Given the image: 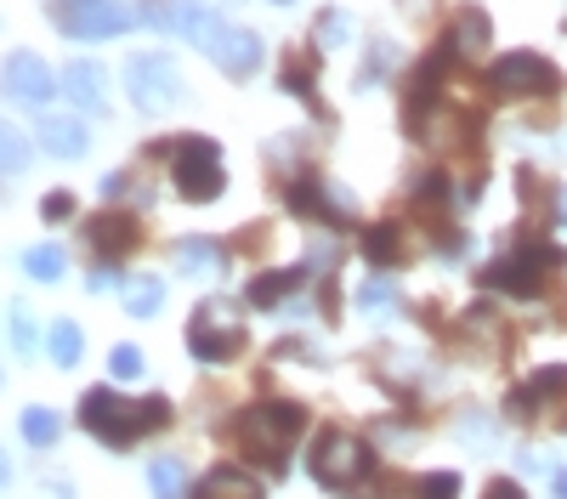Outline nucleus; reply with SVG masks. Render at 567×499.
Returning <instances> with one entry per match:
<instances>
[{
  "label": "nucleus",
  "instance_id": "1",
  "mask_svg": "<svg viewBox=\"0 0 567 499\" xmlns=\"http://www.w3.org/2000/svg\"><path fill=\"white\" fill-rule=\"evenodd\" d=\"M171 420V403L165 397H142V403H125L114 386H91L80 397V426L91 437H103L109 448H131L142 432H159Z\"/></svg>",
  "mask_w": 567,
  "mask_h": 499
},
{
  "label": "nucleus",
  "instance_id": "35",
  "mask_svg": "<svg viewBox=\"0 0 567 499\" xmlns=\"http://www.w3.org/2000/svg\"><path fill=\"white\" fill-rule=\"evenodd\" d=\"M483 499H528V493H523V482H511V477H494Z\"/></svg>",
  "mask_w": 567,
  "mask_h": 499
},
{
  "label": "nucleus",
  "instance_id": "23",
  "mask_svg": "<svg viewBox=\"0 0 567 499\" xmlns=\"http://www.w3.org/2000/svg\"><path fill=\"white\" fill-rule=\"evenodd\" d=\"M23 267L34 272V279H40V284H58V279H63V272H69V256H63L58 245H34V250L23 256Z\"/></svg>",
  "mask_w": 567,
  "mask_h": 499
},
{
  "label": "nucleus",
  "instance_id": "18",
  "mask_svg": "<svg viewBox=\"0 0 567 499\" xmlns=\"http://www.w3.org/2000/svg\"><path fill=\"white\" fill-rule=\"evenodd\" d=\"M363 256H369L374 267H398V261H409V245H403V227H392V221H381V227H369V233H363Z\"/></svg>",
  "mask_w": 567,
  "mask_h": 499
},
{
  "label": "nucleus",
  "instance_id": "2",
  "mask_svg": "<svg viewBox=\"0 0 567 499\" xmlns=\"http://www.w3.org/2000/svg\"><path fill=\"white\" fill-rule=\"evenodd\" d=\"M301 432H307V408L301 403H256V408L239 415V426H233L239 448L250 454V460H261L272 477L290 471V448H296Z\"/></svg>",
  "mask_w": 567,
  "mask_h": 499
},
{
  "label": "nucleus",
  "instance_id": "39",
  "mask_svg": "<svg viewBox=\"0 0 567 499\" xmlns=\"http://www.w3.org/2000/svg\"><path fill=\"white\" fill-rule=\"evenodd\" d=\"M556 210H561V221H567V188H561V199H556Z\"/></svg>",
  "mask_w": 567,
  "mask_h": 499
},
{
  "label": "nucleus",
  "instance_id": "20",
  "mask_svg": "<svg viewBox=\"0 0 567 499\" xmlns=\"http://www.w3.org/2000/svg\"><path fill=\"white\" fill-rule=\"evenodd\" d=\"M301 279H307L301 267H290V272H267V279H256V284H250V306H278V301L290 295Z\"/></svg>",
  "mask_w": 567,
  "mask_h": 499
},
{
  "label": "nucleus",
  "instance_id": "26",
  "mask_svg": "<svg viewBox=\"0 0 567 499\" xmlns=\"http://www.w3.org/2000/svg\"><path fill=\"white\" fill-rule=\"evenodd\" d=\"M29 154H34V148H29V136H23V131H12L7 119H0V170H23V165H29Z\"/></svg>",
  "mask_w": 567,
  "mask_h": 499
},
{
  "label": "nucleus",
  "instance_id": "17",
  "mask_svg": "<svg viewBox=\"0 0 567 499\" xmlns=\"http://www.w3.org/2000/svg\"><path fill=\"white\" fill-rule=\"evenodd\" d=\"M91 233V245H97L103 256H131L136 250V216H120V210H109V216H97L85 227Z\"/></svg>",
  "mask_w": 567,
  "mask_h": 499
},
{
  "label": "nucleus",
  "instance_id": "4",
  "mask_svg": "<svg viewBox=\"0 0 567 499\" xmlns=\"http://www.w3.org/2000/svg\"><path fill=\"white\" fill-rule=\"evenodd\" d=\"M556 267H561V250L528 239V245H516L511 256H499V261L483 272V284L499 290V295H516V301H534V295H545V284L556 279Z\"/></svg>",
  "mask_w": 567,
  "mask_h": 499
},
{
  "label": "nucleus",
  "instance_id": "12",
  "mask_svg": "<svg viewBox=\"0 0 567 499\" xmlns=\"http://www.w3.org/2000/svg\"><path fill=\"white\" fill-rule=\"evenodd\" d=\"M261 34H250V29H221V40H216V52H210V63L227 74V80H250L256 69H261Z\"/></svg>",
  "mask_w": 567,
  "mask_h": 499
},
{
  "label": "nucleus",
  "instance_id": "15",
  "mask_svg": "<svg viewBox=\"0 0 567 499\" xmlns=\"http://www.w3.org/2000/svg\"><path fill=\"white\" fill-rule=\"evenodd\" d=\"M40 148L58 159H80L85 154V125L74 114H40Z\"/></svg>",
  "mask_w": 567,
  "mask_h": 499
},
{
  "label": "nucleus",
  "instance_id": "21",
  "mask_svg": "<svg viewBox=\"0 0 567 499\" xmlns=\"http://www.w3.org/2000/svg\"><path fill=\"white\" fill-rule=\"evenodd\" d=\"M148 488L159 499H187V466L182 460H148Z\"/></svg>",
  "mask_w": 567,
  "mask_h": 499
},
{
  "label": "nucleus",
  "instance_id": "22",
  "mask_svg": "<svg viewBox=\"0 0 567 499\" xmlns=\"http://www.w3.org/2000/svg\"><path fill=\"white\" fill-rule=\"evenodd\" d=\"M165 306V279H136V284H125V312L131 318H154Z\"/></svg>",
  "mask_w": 567,
  "mask_h": 499
},
{
  "label": "nucleus",
  "instance_id": "6",
  "mask_svg": "<svg viewBox=\"0 0 567 499\" xmlns=\"http://www.w3.org/2000/svg\"><path fill=\"white\" fill-rule=\"evenodd\" d=\"M488 91H494V97H505V103H545V97H556V91H561V74L539 52H505L488 69Z\"/></svg>",
  "mask_w": 567,
  "mask_h": 499
},
{
  "label": "nucleus",
  "instance_id": "11",
  "mask_svg": "<svg viewBox=\"0 0 567 499\" xmlns=\"http://www.w3.org/2000/svg\"><path fill=\"white\" fill-rule=\"evenodd\" d=\"M52 91H58V74L45 69V58H34V52H12L7 58V97L18 108H45Z\"/></svg>",
  "mask_w": 567,
  "mask_h": 499
},
{
  "label": "nucleus",
  "instance_id": "38",
  "mask_svg": "<svg viewBox=\"0 0 567 499\" xmlns=\"http://www.w3.org/2000/svg\"><path fill=\"white\" fill-rule=\"evenodd\" d=\"M7 477H12V460H7V454H0V488H7Z\"/></svg>",
  "mask_w": 567,
  "mask_h": 499
},
{
  "label": "nucleus",
  "instance_id": "5",
  "mask_svg": "<svg viewBox=\"0 0 567 499\" xmlns=\"http://www.w3.org/2000/svg\"><path fill=\"white\" fill-rule=\"evenodd\" d=\"M171 176H176L182 199L210 205V199L227 188V165H221V148L210 143V136H176V148H171Z\"/></svg>",
  "mask_w": 567,
  "mask_h": 499
},
{
  "label": "nucleus",
  "instance_id": "42",
  "mask_svg": "<svg viewBox=\"0 0 567 499\" xmlns=\"http://www.w3.org/2000/svg\"><path fill=\"white\" fill-rule=\"evenodd\" d=\"M233 7H239V0H233Z\"/></svg>",
  "mask_w": 567,
  "mask_h": 499
},
{
  "label": "nucleus",
  "instance_id": "14",
  "mask_svg": "<svg viewBox=\"0 0 567 499\" xmlns=\"http://www.w3.org/2000/svg\"><path fill=\"white\" fill-rule=\"evenodd\" d=\"M63 97H69L74 108H85V114H103V108H109V80H103V69H97V63H69V69H63Z\"/></svg>",
  "mask_w": 567,
  "mask_h": 499
},
{
  "label": "nucleus",
  "instance_id": "16",
  "mask_svg": "<svg viewBox=\"0 0 567 499\" xmlns=\"http://www.w3.org/2000/svg\"><path fill=\"white\" fill-rule=\"evenodd\" d=\"M194 499H261V482L239 466H216L210 477H199Z\"/></svg>",
  "mask_w": 567,
  "mask_h": 499
},
{
  "label": "nucleus",
  "instance_id": "37",
  "mask_svg": "<svg viewBox=\"0 0 567 499\" xmlns=\"http://www.w3.org/2000/svg\"><path fill=\"white\" fill-rule=\"evenodd\" d=\"M550 488H556V499H567V471H556V477H550Z\"/></svg>",
  "mask_w": 567,
  "mask_h": 499
},
{
  "label": "nucleus",
  "instance_id": "9",
  "mask_svg": "<svg viewBox=\"0 0 567 499\" xmlns=\"http://www.w3.org/2000/svg\"><path fill=\"white\" fill-rule=\"evenodd\" d=\"M125 91L136 97L142 114H165V108L182 103V74H176V63L159 58V52H136V58L125 63Z\"/></svg>",
  "mask_w": 567,
  "mask_h": 499
},
{
  "label": "nucleus",
  "instance_id": "10",
  "mask_svg": "<svg viewBox=\"0 0 567 499\" xmlns=\"http://www.w3.org/2000/svg\"><path fill=\"white\" fill-rule=\"evenodd\" d=\"M45 18L74 40H109V34H125L142 12L125 7V0H74V7H45Z\"/></svg>",
  "mask_w": 567,
  "mask_h": 499
},
{
  "label": "nucleus",
  "instance_id": "24",
  "mask_svg": "<svg viewBox=\"0 0 567 499\" xmlns=\"http://www.w3.org/2000/svg\"><path fill=\"white\" fill-rule=\"evenodd\" d=\"M80 352H85V335H80V324L58 318V324H52V357H58V370H74V363H80Z\"/></svg>",
  "mask_w": 567,
  "mask_h": 499
},
{
  "label": "nucleus",
  "instance_id": "25",
  "mask_svg": "<svg viewBox=\"0 0 567 499\" xmlns=\"http://www.w3.org/2000/svg\"><path fill=\"white\" fill-rule=\"evenodd\" d=\"M23 437L34 443V448H52L58 443V415H52V408H23Z\"/></svg>",
  "mask_w": 567,
  "mask_h": 499
},
{
  "label": "nucleus",
  "instance_id": "33",
  "mask_svg": "<svg viewBox=\"0 0 567 499\" xmlns=\"http://www.w3.org/2000/svg\"><path fill=\"white\" fill-rule=\"evenodd\" d=\"M12 346H18V352L34 346V330H29V312H23V306H12Z\"/></svg>",
  "mask_w": 567,
  "mask_h": 499
},
{
  "label": "nucleus",
  "instance_id": "29",
  "mask_svg": "<svg viewBox=\"0 0 567 499\" xmlns=\"http://www.w3.org/2000/svg\"><path fill=\"white\" fill-rule=\"evenodd\" d=\"M284 85H290L296 97H312V63L307 58H290V63H284Z\"/></svg>",
  "mask_w": 567,
  "mask_h": 499
},
{
  "label": "nucleus",
  "instance_id": "36",
  "mask_svg": "<svg viewBox=\"0 0 567 499\" xmlns=\"http://www.w3.org/2000/svg\"><path fill=\"white\" fill-rule=\"evenodd\" d=\"M114 284H120V279H114V267H109V261H103V267L85 279V290H91V295H103V290H114Z\"/></svg>",
  "mask_w": 567,
  "mask_h": 499
},
{
  "label": "nucleus",
  "instance_id": "34",
  "mask_svg": "<svg viewBox=\"0 0 567 499\" xmlns=\"http://www.w3.org/2000/svg\"><path fill=\"white\" fill-rule=\"evenodd\" d=\"M318 40H323V45H336V40H347V18H336V12H323V18H318Z\"/></svg>",
  "mask_w": 567,
  "mask_h": 499
},
{
  "label": "nucleus",
  "instance_id": "28",
  "mask_svg": "<svg viewBox=\"0 0 567 499\" xmlns=\"http://www.w3.org/2000/svg\"><path fill=\"white\" fill-rule=\"evenodd\" d=\"M392 301H398V290H392L386 279H369V284L358 290V306H363V312H386Z\"/></svg>",
  "mask_w": 567,
  "mask_h": 499
},
{
  "label": "nucleus",
  "instance_id": "8",
  "mask_svg": "<svg viewBox=\"0 0 567 499\" xmlns=\"http://www.w3.org/2000/svg\"><path fill=\"white\" fill-rule=\"evenodd\" d=\"M142 18H148L154 29H165V34H176V40H194V52H216V40L227 29L216 18V7H205V0H148Z\"/></svg>",
  "mask_w": 567,
  "mask_h": 499
},
{
  "label": "nucleus",
  "instance_id": "7",
  "mask_svg": "<svg viewBox=\"0 0 567 499\" xmlns=\"http://www.w3.org/2000/svg\"><path fill=\"white\" fill-rule=\"evenodd\" d=\"M239 346H245L239 306H233L227 295H210L194 318H187V352H194L199 363H227Z\"/></svg>",
  "mask_w": 567,
  "mask_h": 499
},
{
  "label": "nucleus",
  "instance_id": "19",
  "mask_svg": "<svg viewBox=\"0 0 567 499\" xmlns=\"http://www.w3.org/2000/svg\"><path fill=\"white\" fill-rule=\"evenodd\" d=\"M176 267H182V272H194V279H221V250H216L210 239L194 233V239H182V245H176Z\"/></svg>",
  "mask_w": 567,
  "mask_h": 499
},
{
  "label": "nucleus",
  "instance_id": "31",
  "mask_svg": "<svg viewBox=\"0 0 567 499\" xmlns=\"http://www.w3.org/2000/svg\"><path fill=\"white\" fill-rule=\"evenodd\" d=\"M420 493L425 499H460V477L454 471H432V477L420 482Z\"/></svg>",
  "mask_w": 567,
  "mask_h": 499
},
{
  "label": "nucleus",
  "instance_id": "27",
  "mask_svg": "<svg viewBox=\"0 0 567 499\" xmlns=\"http://www.w3.org/2000/svg\"><path fill=\"white\" fill-rule=\"evenodd\" d=\"M488 45V18L483 12H465L460 18V34H454V52H483Z\"/></svg>",
  "mask_w": 567,
  "mask_h": 499
},
{
  "label": "nucleus",
  "instance_id": "30",
  "mask_svg": "<svg viewBox=\"0 0 567 499\" xmlns=\"http://www.w3.org/2000/svg\"><path fill=\"white\" fill-rule=\"evenodd\" d=\"M109 370H114V381H136V375H142V352H136V346H114Z\"/></svg>",
  "mask_w": 567,
  "mask_h": 499
},
{
  "label": "nucleus",
  "instance_id": "3",
  "mask_svg": "<svg viewBox=\"0 0 567 499\" xmlns=\"http://www.w3.org/2000/svg\"><path fill=\"white\" fill-rule=\"evenodd\" d=\"M374 477V454L363 437L352 432H323L312 443V482L329 488V493H358L363 482Z\"/></svg>",
  "mask_w": 567,
  "mask_h": 499
},
{
  "label": "nucleus",
  "instance_id": "13",
  "mask_svg": "<svg viewBox=\"0 0 567 499\" xmlns=\"http://www.w3.org/2000/svg\"><path fill=\"white\" fill-rule=\"evenodd\" d=\"M561 397H567V370H539L528 386L511 392L505 408H511V420H539V408L545 403H561Z\"/></svg>",
  "mask_w": 567,
  "mask_h": 499
},
{
  "label": "nucleus",
  "instance_id": "40",
  "mask_svg": "<svg viewBox=\"0 0 567 499\" xmlns=\"http://www.w3.org/2000/svg\"><path fill=\"white\" fill-rule=\"evenodd\" d=\"M52 7H74V0H52Z\"/></svg>",
  "mask_w": 567,
  "mask_h": 499
},
{
  "label": "nucleus",
  "instance_id": "41",
  "mask_svg": "<svg viewBox=\"0 0 567 499\" xmlns=\"http://www.w3.org/2000/svg\"><path fill=\"white\" fill-rule=\"evenodd\" d=\"M272 7H290V0H272Z\"/></svg>",
  "mask_w": 567,
  "mask_h": 499
},
{
  "label": "nucleus",
  "instance_id": "32",
  "mask_svg": "<svg viewBox=\"0 0 567 499\" xmlns=\"http://www.w3.org/2000/svg\"><path fill=\"white\" fill-rule=\"evenodd\" d=\"M40 216H45V221L74 216V194H45V199H40Z\"/></svg>",
  "mask_w": 567,
  "mask_h": 499
}]
</instances>
